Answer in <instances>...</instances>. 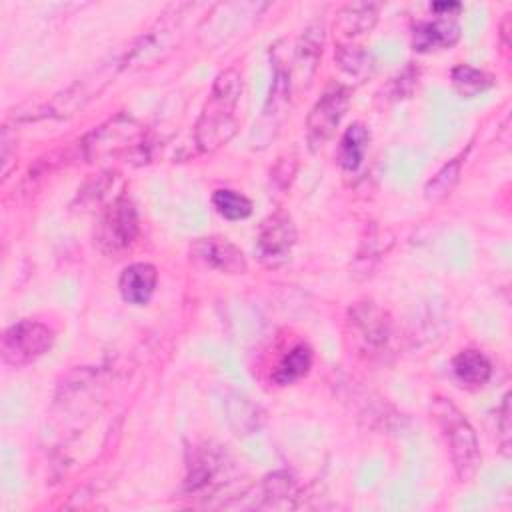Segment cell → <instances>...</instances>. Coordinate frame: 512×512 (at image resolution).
<instances>
[{"instance_id":"1","label":"cell","mask_w":512,"mask_h":512,"mask_svg":"<svg viewBox=\"0 0 512 512\" xmlns=\"http://www.w3.org/2000/svg\"><path fill=\"white\" fill-rule=\"evenodd\" d=\"M242 94V76L236 68L222 70L196 122V144L202 152H214L224 146L236 132L234 110Z\"/></svg>"},{"instance_id":"2","label":"cell","mask_w":512,"mask_h":512,"mask_svg":"<svg viewBox=\"0 0 512 512\" xmlns=\"http://www.w3.org/2000/svg\"><path fill=\"white\" fill-rule=\"evenodd\" d=\"M432 418L440 428V434L446 442L452 468L458 480L466 482L474 478L480 466V448L478 438L468 422V418L458 410V406L448 398H434L432 400Z\"/></svg>"},{"instance_id":"3","label":"cell","mask_w":512,"mask_h":512,"mask_svg":"<svg viewBox=\"0 0 512 512\" xmlns=\"http://www.w3.org/2000/svg\"><path fill=\"white\" fill-rule=\"evenodd\" d=\"M348 334L358 352L368 358H384L394 346V322L372 300H360L348 308Z\"/></svg>"},{"instance_id":"4","label":"cell","mask_w":512,"mask_h":512,"mask_svg":"<svg viewBox=\"0 0 512 512\" xmlns=\"http://www.w3.org/2000/svg\"><path fill=\"white\" fill-rule=\"evenodd\" d=\"M86 160H100L120 154H138L144 150V128L130 116L118 114L94 128L82 142Z\"/></svg>"},{"instance_id":"5","label":"cell","mask_w":512,"mask_h":512,"mask_svg":"<svg viewBox=\"0 0 512 512\" xmlns=\"http://www.w3.org/2000/svg\"><path fill=\"white\" fill-rule=\"evenodd\" d=\"M136 238H138L136 208L128 198L120 196L104 208L96 224L94 242L100 248V252H104L106 256L118 258L134 246Z\"/></svg>"},{"instance_id":"6","label":"cell","mask_w":512,"mask_h":512,"mask_svg":"<svg viewBox=\"0 0 512 512\" xmlns=\"http://www.w3.org/2000/svg\"><path fill=\"white\" fill-rule=\"evenodd\" d=\"M54 342V332L38 320H20L4 330L2 358L6 364L20 368L44 356Z\"/></svg>"},{"instance_id":"7","label":"cell","mask_w":512,"mask_h":512,"mask_svg":"<svg viewBox=\"0 0 512 512\" xmlns=\"http://www.w3.org/2000/svg\"><path fill=\"white\" fill-rule=\"evenodd\" d=\"M350 104V92L346 86L328 88L312 106L306 118V142L312 152H318L336 132Z\"/></svg>"},{"instance_id":"8","label":"cell","mask_w":512,"mask_h":512,"mask_svg":"<svg viewBox=\"0 0 512 512\" xmlns=\"http://www.w3.org/2000/svg\"><path fill=\"white\" fill-rule=\"evenodd\" d=\"M296 246V226L290 214L278 210L262 220L256 236V254L266 268L284 266Z\"/></svg>"},{"instance_id":"9","label":"cell","mask_w":512,"mask_h":512,"mask_svg":"<svg viewBox=\"0 0 512 512\" xmlns=\"http://www.w3.org/2000/svg\"><path fill=\"white\" fill-rule=\"evenodd\" d=\"M190 256L204 266L224 274H244L248 270L244 252L234 242L222 236L196 238L190 244Z\"/></svg>"},{"instance_id":"10","label":"cell","mask_w":512,"mask_h":512,"mask_svg":"<svg viewBox=\"0 0 512 512\" xmlns=\"http://www.w3.org/2000/svg\"><path fill=\"white\" fill-rule=\"evenodd\" d=\"M378 20V6L370 2H350L342 6L334 20V36L338 44H354L356 38L368 34Z\"/></svg>"},{"instance_id":"11","label":"cell","mask_w":512,"mask_h":512,"mask_svg":"<svg viewBox=\"0 0 512 512\" xmlns=\"http://www.w3.org/2000/svg\"><path fill=\"white\" fill-rule=\"evenodd\" d=\"M156 280H158V272L152 264L134 262L122 270L118 288L124 302L134 306H144L150 302L156 290Z\"/></svg>"},{"instance_id":"12","label":"cell","mask_w":512,"mask_h":512,"mask_svg":"<svg viewBox=\"0 0 512 512\" xmlns=\"http://www.w3.org/2000/svg\"><path fill=\"white\" fill-rule=\"evenodd\" d=\"M460 38V26L452 18L426 20L414 26L412 46L418 52H432L452 48Z\"/></svg>"},{"instance_id":"13","label":"cell","mask_w":512,"mask_h":512,"mask_svg":"<svg viewBox=\"0 0 512 512\" xmlns=\"http://www.w3.org/2000/svg\"><path fill=\"white\" fill-rule=\"evenodd\" d=\"M222 464L224 460L212 452H200L196 458H192L186 476L188 494H214L222 486L220 478L226 472Z\"/></svg>"},{"instance_id":"14","label":"cell","mask_w":512,"mask_h":512,"mask_svg":"<svg viewBox=\"0 0 512 512\" xmlns=\"http://www.w3.org/2000/svg\"><path fill=\"white\" fill-rule=\"evenodd\" d=\"M322 42H324L322 22H312L298 40V46L292 58V70L296 72L302 84L310 82V78L314 76L316 64L322 56Z\"/></svg>"},{"instance_id":"15","label":"cell","mask_w":512,"mask_h":512,"mask_svg":"<svg viewBox=\"0 0 512 512\" xmlns=\"http://www.w3.org/2000/svg\"><path fill=\"white\" fill-rule=\"evenodd\" d=\"M454 376L468 386H484L492 376V362L480 350H462L452 360Z\"/></svg>"},{"instance_id":"16","label":"cell","mask_w":512,"mask_h":512,"mask_svg":"<svg viewBox=\"0 0 512 512\" xmlns=\"http://www.w3.org/2000/svg\"><path fill=\"white\" fill-rule=\"evenodd\" d=\"M370 142V134L368 128L360 122H354L352 126L346 128V132L342 134L340 140V150H338V162L344 170L354 172L360 168L366 148Z\"/></svg>"},{"instance_id":"17","label":"cell","mask_w":512,"mask_h":512,"mask_svg":"<svg viewBox=\"0 0 512 512\" xmlns=\"http://www.w3.org/2000/svg\"><path fill=\"white\" fill-rule=\"evenodd\" d=\"M312 350L306 344L294 346L290 352L284 354V358L278 362V366L272 372V380L280 386L294 384L296 380L304 378L312 368Z\"/></svg>"},{"instance_id":"18","label":"cell","mask_w":512,"mask_h":512,"mask_svg":"<svg viewBox=\"0 0 512 512\" xmlns=\"http://www.w3.org/2000/svg\"><path fill=\"white\" fill-rule=\"evenodd\" d=\"M462 174V156L448 160L424 186V196L428 202H440L452 194Z\"/></svg>"},{"instance_id":"19","label":"cell","mask_w":512,"mask_h":512,"mask_svg":"<svg viewBox=\"0 0 512 512\" xmlns=\"http://www.w3.org/2000/svg\"><path fill=\"white\" fill-rule=\"evenodd\" d=\"M450 78H452V86L456 88V92L464 98H472V96L484 92L492 84V80L486 72H482L470 64H458L456 68H452Z\"/></svg>"},{"instance_id":"20","label":"cell","mask_w":512,"mask_h":512,"mask_svg":"<svg viewBox=\"0 0 512 512\" xmlns=\"http://www.w3.org/2000/svg\"><path fill=\"white\" fill-rule=\"evenodd\" d=\"M212 204L220 216L226 220H244L252 214V202L230 188H220L212 194Z\"/></svg>"},{"instance_id":"21","label":"cell","mask_w":512,"mask_h":512,"mask_svg":"<svg viewBox=\"0 0 512 512\" xmlns=\"http://www.w3.org/2000/svg\"><path fill=\"white\" fill-rule=\"evenodd\" d=\"M334 58L348 76L362 78L370 70V56L356 44H338Z\"/></svg>"},{"instance_id":"22","label":"cell","mask_w":512,"mask_h":512,"mask_svg":"<svg viewBox=\"0 0 512 512\" xmlns=\"http://www.w3.org/2000/svg\"><path fill=\"white\" fill-rule=\"evenodd\" d=\"M294 480L288 472H274L264 480V498L270 506H276V500H284L288 504V498L294 496Z\"/></svg>"},{"instance_id":"23","label":"cell","mask_w":512,"mask_h":512,"mask_svg":"<svg viewBox=\"0 0 512 512\" xmlns=\"http://www.w3.org/2000/svg\"><path fill=\"white\" fill-rule=\"evenodd\" d=\"M498 432H500V446L504 454L510 452V394H504L500 416H498Z\"/></svg>"},{"instance_id":"24","label":"cell","mask_w":512,"mask_h":512,"mask_svg":"<svg viewBox=\"0 0 512 512\" xmlns=\"http://www.w3.org/2000/svg\"><path fill=\"white\" fill-rule=\"evenodd\" d=\"M0 162H2V176L6 178L8 172H10V134H8V128L2 130V156H0Z\"/></svg>"},{"instance_id":"25","label":"cell","mask_w":512,"mask_h":512,"mask_svg":"<svg viewBox=\"0 0 512 512\" xmlns=\"http://www.w3.org/2000/svg\"><path fill=\"white\" fill-rule=\"evenodd\" d=\"M434 12H452V10H460V4L458 2H436L430 6Z\"/></svg>"}]
</instances>
